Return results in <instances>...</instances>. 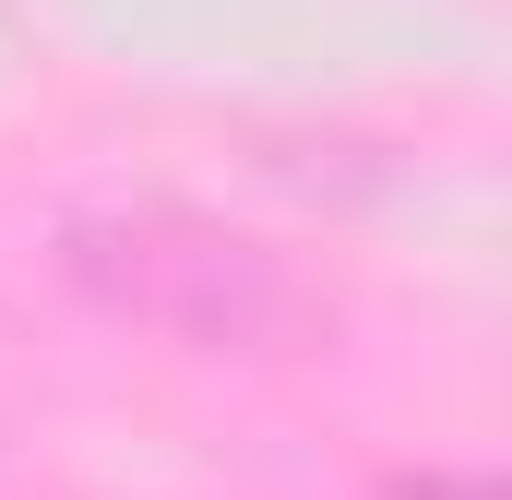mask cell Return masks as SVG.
Segmentation results:
<instances>
[{
	"instance_id": "obj_1",
	"label": "cell",
	"mask_w": 512,
	"mask_h": 500,
	"mask_svg": "<svg viewBox=\"0 0 512 500\" xmlns=\"http://www.w3.org/2000/svg\"><path fill=\"white\" fill-rule=\"evenodd\" d=\"M60 274L96 310H120L131 334H167L191 358H298L334 322V298L286 250L239 239V227H215L191 203H96V215H72Z\"/></svg>"
},
{
	"instance_id": "obj_2",
	"label": "cell",
	"mask_w": 512,
	"mask_h": 500,
	"mask_svg": "<svg viewBox=\"0 0 512 500\" xmlns=\"http://www.w3.org/2000/svg\"><path fill=\"white\" fill-rule=\"evenodd\" d=\"M382 500H501V477H465V465H429V477H393Z\"/></svg>"
}]
</instances>
